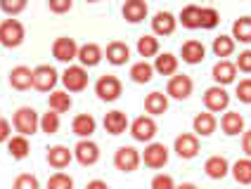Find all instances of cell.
Listing matches in <instances>:
<instances>
[{
	"label": "cell",
	"instance_id": "cell-1",
	"mask_svg": "<svg viewBox=\"0 0 251 189\" xmlns=\"http://www.w3.org/2000/svg\"><path fill=\"white\" fill-rule=\"evenodd\" d=\"M14 128H17V133H22V137H28L41 128V118L31 107H22L14 114Z\"/></svg>",
	"mask_w": 251,
	"mask_h": 189
},
{
	"label": "cell",
	"instance_id": "cell-2",
	"mask_svg": "<svg viewBox=\"0 0 251 189\" xmlns=\"http://www.w3.org/2000/svg\"><path fill=\"white\" fill-rule=\"evenodd\" d=\"M24 43V26L17 19H5L0 24V45L5 47H19Z\"/></svg>",
	"mask_w": 251,
	"mask_h": 189
},
{
	"label": "cell",
	"instance_id": "cell-3",
	"mask_svg": "<svg viewBox=\"0 0 251 189\" xmlns=\"http://www.w3.org/2000/svg\"><path fill=\"white\" fill-rule=\"evenodd\" d=\"M121 81L116 78V76H102L98 83H95V93H98L100 99H104V102H114V99H119V94H121Z\"/></svg>",
	"mask_w": 251,
	"mask_h": 189
},
{
	"label": "cell",
	"instance_id": "cell-4",
	"mask_svg": "<svg viewBox=\"0 0 251 189\" xmlns=\"http://www.w3.org/2000/svg\"><path fill=\"white\" fill-rule=\"evenodd\" d=\"M114 165L124 173H133L135 168L140 165V154L138 149L133 147H119L116 154H114Z\"/></svg>",
	"mask_w": 251,
	"mask_h": 189
},
{
	"label": "cell",
	"instance_id": "cell-5",
	"mask_svg": "<svg viewBox=\"0 0 251 189\" xmlns=\"http://www.w3.org/2000/svg\"><path fill=\"white\" fill-rule=\"evenodd\" d=\"M130 135L135 137L138 142H152V137L156 135V123L152 116H140L130 125Z\"/></svg>",
	"mask_w": 251,
	"mask_h": 189
},
{
	"label": "cell",
	"instance_id": "cell-6",
	"mask_svg": "<svg viewBox=\"0 0 251 189\" xmlns=\"http://www.w3.org/2000/svg\"><path fill=\"white\" fill-rule=\"evenodd\" d=\"M62 83L69 93H81L88 85V73H85L83 67H69L62 73Z\"/></svg>",
	"mask_w": 251,
	"mask_h": 189
},
{
	"label": "cell",
	"instance_id": "cell-7",
	"mask_svg": "<svg viewBox=\"0 0 251 189\" xmlns=\"http://www.w3.org/2000/svg\"><path fill=\"white\" fill-rule=\"evenodd\" d=\"M57 71L52 67H38V69H33V88L36 90H41V93H50L52 88L57 85Z\"/></svg>",
	"mask_w": 251,
	"mask_h": 189
},
{
	"label": "cell",
	"instance_id": "cell-8",
	"mask_svg": "<svg viewBox=\"0 0 251 189\" xmlns=\"http://www.w3.org/2000/svg\"><path fill=\"white\" fill-rule=\"evenodd\" d=\"M52 54H55L57 62H71V59L78 57V45H76L74 38L62 36V38H57L55 45H52Z\"/></svg>",
	"mask_w": 251,
	"mask_h": 189
},
{
	"label": "cell",
	"instance_id": "cell-9",
	"mask_svg": "<svg viewBox=\"0 0 251 189\" xmlns=\"http://www.w3.org/2000/svg\"><path fill=\"white\" fill-rule=\"evenodd\" d=\"M204 104L209 111H225L227 104H230V94L225 93L221 85H213L204 93Z\"/></svg>",
	"mask_w": 251,
	"mask_h": 189
},
{
	"label": "cell",
	"instance_id": "cell-10",
	"mask_svg": "<svg viewBox=\"0 0 251 189\" xmlns=\"http://www.w3.org/2000/svg\"><path fill=\"white\" fill-rule=\"evenodd\" d=\"M74 156H76V161L81 165H93L100 159V147L95 142H90V140H81L76 144V149H74Z\"/></svg>",
	"mask_w": 251,
	"mask_h": 189
},
{
	"label": "cell",
	"instance_id": "cell-11",
	"mask_svg": "<svg viewBox=\"0 0 251 189\" xmlns=\"http://www.w3.org/2000/svg\"><path fill=\"white\" fill-rule=\"evenodd\" d=\"M142 161H145V165H150V168H164L168 163V149L164 144H159V142H152L150 147L145 149Z\"/></svg>",
	"mask_w": 251,
	"mask_h": 189
},
{
	"label": "cell",
	"instance_id": "cell-12",
	"mask_svg": "<svg viewBox=\"0 0 251 189\" xmlns=\"http://www.w3.org/2000/svg\"><path fill=\"white\" fill-rule=\"evenodd\" d=\"M192 78L190 76H173L171 81H168V88H166V93L173 97V99H187L190 94H192Z\"/></svg>",
	"mask_w": 251,
	"mask_h": 189
},
{
	"label": "cell",
	"instance_id": "cell-13",
	"mask_svg": "<svg viewBox=\"0 0 251 189\" xmlns=\"http://www.w3.org/2000/svg\"><path fill=\"white\" fill-rule=\"evenodd\" d=\"M176 154L180 156V159H195L197 154H199V140L197 135H180L176 137Z\"/></svg>",
	"mask_w": 251,
	"mask_h": 189
},
{
	"label": "cell",
	"instance_id": "cell-14",
	"mask_svg": "<svg viewBox=\"0 0 251 189\" xmlns=\"http://www.w3.org/2000/svg\"><path fill=\"white\" fill-rule=\"evenodd\" d=\"M83 67H98L100 59H102V47L95 43H85L78 47V57H76Z\"/></svg>",
	"mask_w": 251,
	"mask_h": 189
},
{
	"label": "cell",
	"instance_id": "cell-15",
	"mask_svg": "<svg viewBox=\"0 0 251 189\" xmlns=\"http://www.w3.org/2000/svg\"><path fill=\"white\" fill-rule=\"evenodd\" d=\"M10 85L14 90H28L33 85V71L28 67H17L10 73Z\"/></svg>",
	"mask_w": 251,
	"mask_h": 189
},
{
	"label": "cell",
	"instance_id": "cell-16",
	"mask_svg": "<svg viewBox=\"0 0 251 189\" xmlns=\"http://www.w3.org/2000/svg\"><path fill=\"white\" fill-rule=\"evenodd\" d=\"M235 76H237V67H235L232 62L221 59V62L213 67V81L218 83V85H227V83H232L235 81Z\"/></svg>",
	"mask_w": 251,
	"mask_h": 189
},
{
	"label": "cell",
	"instance_id": "cell-17",
	"mask_svg": "<svg viewBox=\"0 0 251 189\" xmlns=\"http://www.w3.org/2000/svg\"><path fill=\"white\" fill-rule=\"evenodd\" d=\"M126 128H128V118H126L124 111H109L104 116V130L109 135H121V133H126Z\"/></svg>",
	"mask_w": 251,
	"mask_h": 189
},
{
	"label": "cell",
	"instance_id": "cell-18",
	"mask_svg": "<svg viewBox=\"0 0 251 189\" xmlns=\"http://www.w3.org/2000/svg\"><path fill=\"white\" fill-rule=\"evenodd\" d=\"M130 59V50H128V45L126 43H109L107 45V62L114 64V67H121Z\"/></svg>",
	"mask_w": 251,
	"mask_h": 189
},
{
	"label": "cell",
	"instance_id": "cell-19",
	"mask_svg": "<svg viewBox=\"0 0 251 189\" xmlns=\"http://www.w3.org/2000/svg\"><path fill=\"white\" fill-rule=\"evenodd\" d=\"M204 170H206V175L211 180H223L227 175V170H230V165H227L225 156H211L209 161L204 163Z\"/></svg>",
	"mask_w": 251,
	"mask_h": 189
},
{
	"label": "cell",
	"instance_id": "cell-20",
	"mask_svg": "<svg viewBox=\"0 0 251 189\" xmlns=\"http://www.w3.org/2000/svg\"><path fill=\"white\" fill-rule=\"evenodd\" d=\"M152 28L156 36H171L176 31V17L171 12H159L152 19Z\"/></svg>",
	"mask_w": 251,
	"mask_h": 189
},
{
	"label": "cell",
	"instance_id": "cell-21",
	"mask_svg": "<svg viewBox=\"0 0 251 189\" xmlns=\"http://www.w3.org/2000/svg\"><path fill=\"white\" fill-rule=\"evenodd\" d=\"M71 159H74V154H71L67 147H62V144H57V147H52L48 151V163H50L52 168H57V170L67 168L71 163Z\"/></svg>",
	"mask_w": 251,
	"mask_h": 189
},
{
	"label": "cell",
	"instance_id": "cell-22",
	"mask_svg": "<svg viewBox=\"0 0 251 189\" xmlns=\"http://www.w3.org/2000/svg\"><path fill=\"white\" fill-rule=\"evenodd\" d=\"M204 54H206V47L199 41H187L182 45V62H187V64L204 62Z\"/></svg>",
	"mask_w": 251,
	"mask_h": 189
},
{
	"label": "cell",
	"instance_id": "cell-23",
	"mask_svg": "<svg viewBox=\"0 0 251 189\" xmlns=\"http://www.w3.org/2000/svg\"><path fill=\"white\" fill-rule=\"evenodd\" d=\"M124 17L130 22V24H138L147 17V2L142 0H128L124 5Z\"/></svg>",
	"mask_w": 251,
	"mask_h": 189
},
{
	"label": "cell",
	"instance_id": "cell-24",
	"mask_svg": "<svg viewBox=\"0 0 251 189\" xmlns=\"http://www.w3.org/2000/svg\"><path fill=\"white\" fill-rule=\"evenodd\" d=\"M95 118L90 116V114H81V116H76L74 123H71V130H74V135L78 137H90L95 133Z\"/></svg>",
	"mask_w": 251,
	"mask_h": 189
},
{
	"label": "cell",
	"instance_id": "cell-25",
	"mask_svg": "<svg viewBox=\"0 0 251 189\" xmlns=\"http://www.w3.org/2000/svg\"><path fill=\"white\" fill-rule=\"evenodd\" d=\"M154 71L156 73H161V76H173L176 71H178V57L171 52H164L156 57V62H154Z\"/></svg>",
	"mask_w": 251,
	"mask_h": 189
},
{
	"label": "cell",
	"instance_id": "cell-26",
	"mask_svg": "<svg viewBox=\"0 0 251 189\" xmlns=\"http://www.w3.org/2000/svg\"><path fill=\"white\" fill-rule=\"evenodd\" d=\"M221 128H223L225 135H239L244 130V118L237 111H227L223 116V121H221Z\"/></svg>",
	"mask_w": 251,
	"mask_h": 189
},
{
	"label": "cell",
	"instance_id": "cell-27",
	"mask_svg": "<svg viewBox=\"0 0 251 189\" xmlns=\"http://www.w3.org/2000/svg\"><path fill=\"white\" fill-rule=\"evenodd\" d=\"M145 109H147V114H152V116H159V114H164L168 109V99L164 93H150L147 94V99H145Z\"/></svg>",
	"mask_w": 251,
	"mask_h": 189
},
{
	"label": "cell",
	"instance_id": "cell-28",
	"mask_svg": "<svg viewBox=\"0 0 251 189\" xmlns=\"http://www.w3.org/2000/svg\"><path fill=\"white\" fill-rule=\"evenodd\" d=\"M192 125H195V133L201 137H209L213 130H216V118H213V114H197L195 121H192Z\"/></svg>",
	"mask_w": 251,
	"mask_h": 189
},
{
	"label": "cell",
	"instance_id": "cell-29",
	"mask_svg": "<svg viewBox=\"0 0 251 189\" xmlns=\"http://www.w3.org/2000/svg\"><path fill=\"white\" fill-rule=\"evenodd\" d=\"M232 41L251 43V17H242L232 24Z\"/></svg>",
	"mask_w": 251,
	"mask_h": 189
},
{
	"label": "cell",
	"instance_id": "cell-30",
	"mask_svg": "<svg viewBox=\"0 0 251 189\" xmlns=\"http://www.w3.org/2000/svg\"><path fill=\"white\" fill-rule=\"evenodd\" d=\"M152 76H154V67L152 64H147L145 59L130 67V78H133L135 83H150L152 81Z\"/></svg>",
	"mask_w": 251,
	"mask_h": 189
},
{
	"label": "cell",
	"instance_id": "cell-31",
	"mask_svg": "<svg viewBox=\"0 0 251 189\" xmlns=\"http://www.w3.org/2000/svg\"><path fill=\"white\" fill-rule=\"evenodd\" d=\"M7 151H10L12 159H26L28 156V140L22 135L7 140Z\"/></svg>",
	"mask_w": 251,
	"mask_h": 189
},
{
	"label": "cell",
	"instance_id": "cell-32",
	"mask_svg": "<svg viewBox=\"0 0 251 189\" xmlns=\"http://www.w3.org/2000/svg\"><path fill=\"white\" fill-rule=\"evenodd\" d=\"M50 109L55 111V114H62V111H69L71 109V97L67 90H57V93L50 94Z\"/></svg>",
	"mask_w": 251,
	"mask_h": 189
},
{
	"label": "cell",
	"instance_id": "cell-33",
	"mask_svg": "<svg viewBox=\"0 0 251 189\" xmlns=\"http://www.w3.org/2000/svg\"><path fill=\"white\" fill-rule=\"evenodd\" d=\"M232 175L239 185H251V159H239L232 165Z\"/></svg>",
	"mask_w": 251,
	"mask_h": 189
},
{
	"label": "cell",
	"instance_id": "cell-34",
	"mask_svg": "<svg viewBox=\"0 0 251 189\" xmlns=\"http://www.w3.org/2000/svg\"><path fill=\"white\" fill-rule=\"evenodd\" d=\"M199 17H201V7L187 5V7L180 12V24L185 28H199Z\"/></svg>",
	"mask_w": 251,
	"mask_h": 189
},
{
	"label": "cell",
	"instance_id": "cell-35",
	"mask_svg": "<svg viewBox=\"0 0 251 189\" xmlns=\"http://www.w3.org/2000/svg\"><path fill=\"white\" fill-rule=\"evenodd\" d=\"M235 52V41L232 36H218L213 41V54L216 57H227V54Z\"/></svg>",
	"mask_w": 251,
	"mask_h": 189
},
{
	"label": "cell",
	"instance_id": "cell-36",
	"mask_svg": "<svg viewBox=\"0 0 251 189\" xmlns=\"http://www.w3.org/2000/svg\"><path fill=\"white\" fill-rule=\"evenodd\" d=\"M159 52V41L154 38V36H142L138 41V54L140 57H154V54Z\"/></svg>",
	"mask_w": 251,
	"mask_h": 189
},
{
	"label": "cell",
	"instance_id": "cell-37",
	"mask_svg": "<svg viewBox=\"0 0 251 189\" xmlns=\"http://www.w3.org/2000/svg\"><path fill=\"white\" fill-rule=\"evenodd\" d=\"M41 130H43V133H48V135H55L57 130H59V114H55V111H48V114H43Z\"/></svg>",
	"mask_w": 251,
	"mask_h": 189
},
{
	"label": "cell",
	"instance_id": "cell-38",
	"mask_svg": "<svg viewBox=\"0 0 251 189\" xmlns=\"http://www.w3.org/2000/svg\"><path fill=\"white\" fill-rule=\"evenodd\" d=\"M218 22H221L218 10H213V7H201L199 26H201V28H216V26H218Z\"/></svg>",
	"mask_w": 251,
	"mask_h": 189
},
{
	"label": "cell",
	"instance_id": "cell-39",
	"mask_svg": "<svg viewBox=\"0 0 251 189\" xmlns=\"http://www.w3.org/2000/svg\"><path fill=\"white\" fill-rule=\"evenodd\" d=\"M48 189H74V180L67 173H55L48 180Z\"/></svg>",
	"mask_w": 251,
	"mask_h": 189
},
{
	"label": "cell",
	"instance_id": "cell-40",
	"mask_svg": "<svg viewBox=\"0 0 251 189\" xmlns=\"http://www.w3.org/2000/svg\"><path fill=\"white\" fill-rule=\"evenodd\" d=\"M14 189H41V185H38V180L33 175L24 173V175H19L14 180Z\"/></svg>",
	"mask_w": 251,
	"mask_h": 189
},
{
	"label": "cell",
	"instance_id": "cell-41",
	"mask_svg": "<svg viewBox=\"0 0 251 189\" xmlns=\"http://www.w3.org/2000/svg\"><path fill=\"white\" fill-rule=\"evenodd\" d=\"M0 7H2V12H7V14H19L26 10V2L24 0H2Z\"/></svg>",
	"mask_w": 251,
	"mask_h": 189
},
{
	"label": "cell",
	"instance_id": "cell-42",
	"mask_svg": "<svg viewBox=\"0 0 251 189\" xmlns=\"http://www.w3.org/2000/svg\"><path fill=\"white\" fill-rule=\"evenodd\" d=\"M237 99L244 102V104H251V78L247 81H239L237 85Z\"/></svg>",
	"mask_w": 251,
	"mask_h": 189
},
{
	"label": "cell",
	"instance_id": "cell-43",
	"mask_svg": "<svg viewBox=\"0 0 251 189\" xmlns=\"http://www.w3.org/2000/svg\"><path fill=\"white\" fill-rule=\"evenodd\" d=\"M152 189H176V182L171 175H156L152 180Z\"/></svg>",
	"mask_w": 251,
	"mask_h": 189
},
{
	"label": "cell",
	"instance_id": "cell-44",
	"mask_svg": "<svg viewBox=\"0 0 251 189\" xmlns=\"http://www.w3.org/2000/svg\"><path fill=\"white\" fill-rule=\"evenodd\" d=\"M235 67L239 71H244V73H251V50H244V52H239L237 62H235Z\"/></svg>",
	"mask_w": 251,
	"mask_h": 189
},
{
	"label": "cell",
	"instance_id": "cell-45",
	"mask_svg": "<svg viewBox=\"0 0 251 189\" xmlns=\"http://www.w3.org/2000/svg\"><path fill=\"white\" fill-rule=\"evenodd\" d=\"M48 7H50V12H69L71 0H50Z\"/></svg>",
	"mask_w": 251,
	"mask_h": 189
},
{
	"label": "cell",
	"instance_id": "cell-46",
	"mask_svg": "<svg viewBox=\"0 0 251 189\" xmlns=\"http://www.w3.org/2000/svg\"><path fill=\"white\" fill-rule=\"evenodd\" d=\"M7 140H10V123L0 118V142H7Z\"/></svg>",
	"mask_w": 251,
	"mask_h": 189
},
{
	"label": "cell",
	"instance_id": "cell-47",
	"mask_svg": "<svg viewBox=\"0 0 251 189\" xmlns=\"http://www.w3.org/2000/svg\"><path fill=\"white\" fill-rule=\"evenodd\" d=\"M242 149H244V154L251 159V130L249 133H244V140H242Z\"/></svg>",
	"mask_w": 251,
	"mask_h": 189
},
{
	"label": "cell",
	"instance_id": "cell-48",
	"mask_svg": "<svg viewBox=\"0 0 251 189\" xmlns=\"http://www.w3.org/2000/svg\"><path fill=\"white\" fill-rule=\"evenodd\" d=\"M85 189H109L107 187V182H102V180H93V182H88Z\"/></svg>",
	"mask_w": 251,
	"mask_h": 189
},
{
	"label": "cell",
	"instance_id": "cell-49",
	"mask_svg": "<svg viewBox=\"0 0 251 189\" xmlns=\"http://www.w3.org/2000/svg\"><path fill=\"white\" fill-rule=\"evenodd\" d=\"M176 189H197V185H192V182H182L180 187H176Z\"/></svg>",
	"mask_w": 251,
	"mask_h": 189
}]
</instances>
